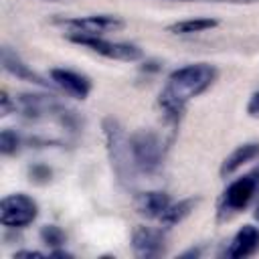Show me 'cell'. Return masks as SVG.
Here are the masks:
<instances>
[{"instance_id":"obj_17","label":"cell","mask_w":259,"mask_h":259,"mask_svg":"<svg viewBox=\"0 0 259 259\" xmlns=\"http://www.w3.org/2000/svg\"><path fill=\"white\" fill-rule=\"evenodd\" d=\"M40 239L42 243H47L49 247H61L65 245V233L57 227V225H47L40 229Z\"/></svg>"},{"instance_id":"obj_16","label":"cell","mask_w":259,"mask_h":259,"mask_svg":"<svg viewBox=\"0 0 259 259\" xmlns=\"http://www.w3.org/2000/svg\"><path fill=\"white\" fill-rule=\"evenodd\" d=\"M18 148H20V138H18V134L12 132V130H2V132H0V152H2L4 156H12V154L18 152Z\"/></svg>"},{"instance_id":"obj_11","label":"cell","mask_w":259,"mask_h":259,"mask_svg":"<svg viewBox=\"0 0 259 259\" xmlns=\"http://www.w3.org/2000/svg\"><path fill=\"white\" fill-rule=\"evenodd\" d=\"M170 204H172V198L164 190L142 192L134 200V208L138 210V214H142L146 219H158V221L162 219V214L168 210Z\"/></svg>"},{"instance_id":"obj_8","label":"cell","mask_w":259,"mask_h":259,"mask_svg":"<svg viewBox=\"0 0 259 259\" xmlns=\"http://www.w3.org/2000/svg\"><path fill=\"white\" fill-rule=\"evenodd\" d=\"M132 247L138 257H158L164 253L166 237L160 229L136 227L132 233Z\"/></svg>"},{"instance_id":"obj_14","label":"cell","mask_w":259,"mask_h":259,"mask_svg":"<svg viewBox=\"0 0 259 259\" xmlns=\"http://www.w3.org/2000/svg\"><path fill=\"white\" fill-rule=\"evenodd\" d=\"M214 26H219V20L217 18L196 16V18H184V20H178V22L170 24L168 26V32H172V34H196V32L210 30Z\"/></svg>"},{"instance_id":"obj_20","label":"cell","mask_w":259,"mask_h":259,"mask_svg":"<svg viewBox=\"0 0 259 259\" xmlns=\"http://www.w3.org/2000/svg\"><path fill=\"white\" fill-rule=\"evenodd\" d=\"M247 113H249L251 117H259V91L251 95L249 105H247Z\"/></svg>"},{"instance_id":"obj_10","label":"cell","mask_w":259,"mask_h":259,"mask_svg":"<svg viewBox=\"0 0 259 259\" xmlns=\"http://www.w3.org/2000/svg\"><path fill=\"white\" fill-rule=\"evenodd\" d=\"M51 81L61 89L65 91L67 95L71 97H77V99H85L91 91V81L77 73V71H71V69H51Z\"/></svg>"},{"instance_id":"obj_21","label":"cell","mask_w":259,"mask_h":259,"mask_svg":"<svg viewBox=\"0 0 259 259\" xmlns=\"http://www.w3.org/2000/svg\"><path fill=\"white\" fill-rule=\"evenodd\" d=\"M14 255H18V257H42L45 253H38V251H18Z\"/></svg>"},{"instance_id":"obj_3","label":"cell","mask_w":259,"mask_h":259,"mask_svg":"<svg viewBox=\"0 0 259 259\" xmlns=\"http://www.w3.org/2000/svg\"><path fill=\"white\" fill-rule=\"evenodd\" d=\"M259 190V170L249 172L237 180H233L219 198V219H231L249 206L253 196Z\"/></svg>"},{"instance_id":"obj_1","label":"cell","mask_w":259,"mask_h":259,"mask_svg":"<svg viewBox=\"0 0 259 259\" xmlns=\"http://www.w3.org/2000/svg\"><path fill=\"white\" fill-rule=\"evenodd\" d=\"M214 79H217V69L208 63H192L172 71L158 95V105L164 117L176 123L182 117L186 103L192 97L206 91L214 83Z\"/></svg>"},{"instance_id":"obj_7","label":"cell","mask_w":259,"mask_h":259,"mask_svg":"<svg viewBox=\"0 0 259 259\" xmlns=\"http://www.w3.org/2000/svg\"><path fill=\"white\" fill-rule=\"evenodd\" d=\"M67 38L75 45L87 47L89 51H93L105 59L125 61V63H134V61L142 59V51L130 42H113V40H105L103 36H81V34H67Z\"/></svg>"},{"instance_id":"obj_23","label":"cell","mask_w":259,"mask_h":259,"mask_svg":"<svg viewBox=\"0 0 259 259\" xmlns=\"http://www.w3.org/2000/svg\"><path fill=\"white\" fill-rule=\"evenodd\" d=\"M255 219L259 221V202H257V206H255Z\"/></svg>"},{"instance_id":"obj_13","label":"cell","mask_w":259,"mask_h":259,"mask_svg":"<svg viewBox=\"0 0 259 259\" xmlns=\"http://www.w3.org/2000/svg\"><path fill=\"white\" fill-rule=\"evenodd\" d=\"M259 156V144L257 142H251V144H243L239 148H235L221 164V176H229L233 172H237L243 164L255 160Z\"/></svg>"},{"instance_id":"obj_9","label":"cell","mask_w":259,"mask_h":259,"mask_svg":"<svg viewBox=\"0 0 259 259\" xmlns=\"http://www.w3.org/2000/svg\"><path fill=\"white\" fill-rule=\"evenodd\" d=\"M259 251V229L253 225H243L231 239L229 247L225 249V257L229 259H243L251 257Z\"/></svg>"},{"instance_id":"obj_22","label":"cell","mask_w":259,"mask_h":259,"mask_svg":"<svg viewBox=\"0 0 259 259\" xmlns=\"http://www.w3.org/2000/svg\"><path fill=\"white\" fill-rule=\"evenodd\" d=\"M180 2H194V0H180ZM208 2H257V0H208Z\"/></svg>"},{"instance_id":"obj_4","label":"cell","mask_w":259,"mask_h":259,"mask_svg":"<svg viewBox=\"0 0 259 259\" xmlns=\"http://www.w3.org/2000/svg\"><path fill=\"white\" fill-rule=\"evenodd\" d=\"M130 142L138 172L152 174L162 166L166 148L160 134H156L154 130H138L130 136Z\"/></svg>"},{"instance_id":"obj_2","label":"cell","mask_w":259,"mask_h":259,"mask_svg":"<svg viewBox=\"0 0 259 259\" xmlns=\"http://www.w3.org/2000/svg\"><path fill=\"white\" fill-rule=\"evenodd\" d=\"M103 136H105V150L109 156L111 170L115 172V178L121 186L130 188L136 180V162H134V152H132V142L130 136L125 134L123 125L113 119L105 117L103 119Z\"/></svg>"},{"instance_id":"obj_6","label":"cell","mask_w":259,"mask_h":259,"mask_svg":"<svg viewBox=\"0 0 259 259\" xmlns=\"http://www.w3.org/2000/svg\"><path fill=\"white\" fill-rule=\"evenodd\" d=\"M38 214V204L28 194H8L0 202V223L8 229H22L30 225Z\"/></svg>"},{"instance_id":"obj_15","label":"cell","mask_w":259,"mask_h":259,"mask_svg":"<svg viewBox=\"0 0 259 259\" xmlns=\"http://www.w3.org/2000/svg\"><path fill=\"white\" fill-rule=\"evenodd\" d=\"M194 204H196V198H184V200L172 202V204L168 206V210L162 214L160 223H162L166 229H170V227L182 223V221L194 210Z\"/></svg>"},{"instance_id":"obj_12","label":"cell","mask_w":259,"mask_h":259,"mask_svg":"<svg viewBox=\"0 0 259 259\" xmlns=\"http://www.w3.org/2000/svg\"><path fill=\"white\" fill-rule=\"evenodd\" d=\"M2 67H4V71H8L10 75H14V77H18V79H22V81H30V83H36V85H47V81L38 75V73H34L12 49H8V47H4L2 49Z\"/></svg>"},{"instance_id":"obj_19","label":"cell","mask_w":259,"mask_h":259,"mask_svg":"<svg viewBox=\"0 0 259 259\" xmlns=\"http://www.w3.org/2000/svg\"><path fill=\"white\" fill-rule=\"evenodd\" d=\"M12 109H16V99L12 101V97L8 95V91H6V89H2V93H0V115H2V117H6Z\"/></svg>"},{"instance_id":"obj_18","label":"cell","mask_w":259,"mask_h":259,"mask_svg":"<svg viewBox=\"0 0 259 259\" xmlns=\"http://www.w3.org/2000/svg\"><path fill=\"white\" fill-rule=\"evenodd\" d=\"M28 176H30V180L36 182V184H47V182L51 180L53 172H51V168L45 166V164H32V166L28 168Z\"/></svg>"},{"instance_id":"obj_5","label":"cell","mask_w":259,"mask_h":259,"mask_svg":"<svg viewBox=\"0 0 259 259\" xmlns=\"http://www.w3.org/2000/svg\"><path fill=\"white\" fill-rule=\"evenodd\" d=\"M57 24L65 26L67 34L81 36H103L105 32H117L125 26V22L115 14H89V16H67L57 18Z\"/></svg>"}]
</instances>
